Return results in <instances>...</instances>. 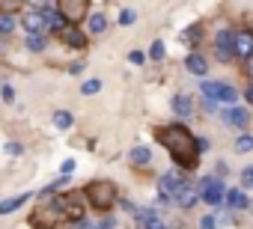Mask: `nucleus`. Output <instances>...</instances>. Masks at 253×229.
Returning a JSON list of instances; mask_svg holds the SVG:
<instances>
[{
  "instance_id": "12",
  "label": "nucleus",
  "mask_w": 253,
  "mask_h": 229,
  "mask_svg": "<svg viewBox=\"0 0 253 229\" xmlns=\"http://www.w3.org/2000/svg\"><path fill=\"white\" fill-rule=\"evenodd\" d=\"M223 119L229 122V125H235V128H247L250 125V113L244 110V107H238V104H232L226 113H223Z\"/></svg>"
},
{
  "instance_id": "37",
  "label": "nucleus",
  "mask_w": 253,
  "mask_h": 229,
  "mask_svg": "<svg viewBox=\"0 0 253 229\" xmlns=\"http://www.w3.org/2000/svg\"><path fill=\"white\" fill-rule=\"evenodd\" d=\"M6 152H9V155H21V143H9Z\"/></svg>"
},
{
  "instance_id": "40",
  "label": "nucleus",
  "mask_w": 253,
  "mask_h": 229,
  "mask_svg": "<svg viewBox=\"0 0 253 229\" xmlns=\"http://www.w3.org/2000/svg\"><path fill=\"white\" fill-rule=\"evenodd\" d=\"M244 98H247V101L253 104V86H247V92H244Z\"/></svg>"
},
{
  "instance_id": "5",
  "label": "nucleus",
  "mask_w": 253,
  "mask_h": 229,
  "mask_svg": "<svg viewBox=\"0 0 253 229\" xmlns=\"http://www.w3.org/2000/svg\"><path fill=\"white\" fill-rule=\"evenodd\" d=\"M57 12L60 18H66L69 24L84 21V15L89 12V0H57Z\"/></svg>"
},
{
  "instance_id": "14",
  "label": "nucleus",
  "mask_w": 253,
  "mask_h": 229,
  "mask_svg": "<svg viewBox=\"0 0 253 229\" xmlns=\"http://www.w3.org/2000/svg\"><path fill=\"white\" fill-rule=\"evenodd\" d=\"M223 199L229 202V208H232V211L250 208V196H247L244 191H238V188H235V191H226V193H223Z\"/></svg>"
},
{
  "instance_id": "4",
  "label": "nucleus",
  "mask_w": 253,
  "mask_h": 229,
  "mask_svg": "<svg viewBox=\"0 0 253 229\" xmlns=\"http://www.w3.org/2000/svg\"><path fill=\"white\" fill-rule=\"evenodd\" d=\"M60 220H63V214H60V208H57L54 202H42V205H36L33 214H30V226H33V229H57Z\"/></svg>"
},
{
  "instance_id": "8",
  "label": "nucleus",
  "mask_w": 253,
  "mask_h": 229,
  "mask_svg": "<svg viewBox=\"0 0 253 229\" xmlns=\"http://www.w3.org/2000/svg\"><path fill=\"white\" fill-rule=\"evenodd\" d=\"M54 36H57L60 42H66L69 48H86V36H84V30H78L75 24H60V27L54 30Z\"/></svg>"
},
{
  "instance_id": "32",
  "label": "nucleus",
  "mask_w": 253,
  "mask_h": 229,
  "mask_svg": "<svg viewBox=\"0 0 253 229\" xmlns=\"http://www.w3.org/2000/svg\"><path fill=\"white\" fill-rule=\"evenodd\" d=\"M214 226H217V217H214V214H206V217L200 220V229H214Z\"/></svg>"
},
{
  "instance_id": "39",
  "label": "nucleus",
  "mask_w": 253,
  "mask_h": 229,
  "mask_svg": "<svg viewBox=\"0 0 253 229\" xmlns=\"http://www.w3.org/2000/svg\"><path fill=\"white\" fill-rule=\"evenodd\" d=\"M209 149V140H197V152H206Z\"/></svg>"
},
{
  "instance_id": "41",
  "label": "nucleus",
  "mask_w": 253,
  "mask_h": 229,
  "mask_svg": "<svg viewBox=\"0 0 253 229\" xmlns=\"http://www.w3.org/2000/svg\"><path fill=\"white\" fill-rule=\"evenodd\" d=\"M95 229H113V220H104L101 226H95Z\"/></svg>"
},
{
  "instance_id": "19",
  "label": "nucleus",
  "mask_w": 253,
  "mask_h": 229,
  "mask_svg": "<svg viewBox=\"0 0 253 229\" xmlns=\"http://www.w3.org/2000/svg\"><path fill=\"white\" fill-rule=\"evenodd\" d=\"M42 18H45V27H51V30H57V27L63 24L60 12H57L54 6H42Z\"/></svg>"
},
{
  "instance_id": "16",
  "label": "nucleus",
  "mask_w": 253,
  "mask_h": 229,
  "mask_svg": "<svg viewBox=\"0 0 253 229\" xmlns=\"http://www.w3.org/2000/svg\"><path fill=\"white\" fill-rule=\"evenodd\" d=\"M185 66H188V72H191V75H197V77H203V75L209 72V63H206V57H203V54H188Z\"/></svg>"
},
{
  "instance_id": "26",
  "label": "nucleus",
  "mask_w": 253,
  "mask_h": 229,
  "mask_svg": "<svg viewBox=\"0 0 253 229\" xmlns=\"http://www.w3.org/2000/svg\"><path fill=\"white\" fill-rule=\"evenodd\" d=\"M15 30V18L12 15H0V36H9Z\"/></svg>"
},
{
  "instance_id": "25",
  "label": "nucleus",
  "mask_w": 253,
  "mask_h": 229,
  "mask_svg": "<svg viewBox=\"0 0 253 229\" xmlns=\"http://www.w3.org/2000/svg\"><path fill=\"white\" fill-rule=\"evenodd\" d=\"M45 45H48V42H45L42 33H30V36H27V48H30V51H45Z\"/></svg>"
},
{
  "instance_id": "30",
  "label": "nucleus",
  "mask_w": 253,
  "mask_h": 229,
  "mask_svg": "<svg viewBox=\"0 0 253 229\" xmlns=\"http://www.w3.org/2000/svg\"><path fill=\"white\" fill-rule=\"evenodd\" d=\"M241 185H244V188H253V164L241 170Z\"/></svg>"
},
{
  "instance_id": "10",
  "label": "nucleus",
  "mask_w": 253,
  "mask_h": 229,
  "mask_svg": "<svg viewBox=\"0 0 253 229\" xmlns=\"http://www.w3.org/2000/svg\"><path fill=\"white\" fill-rule=\"evenodd\" d=\"M232 54H238L241 60L253 57V33H235L232 36Z\"/></svg>"
},
{
  "instance_id": "33",
  "label": "nucleus",
  "mask_w": 253,
  "mask_h": 229,
  "mask_svg": "<svg viewBox=\"0 0 253 229\" xmlns=\"http://www.w3.org/2000/svg\"><path fill=\"white\" fill-rule=\"evenodd\" d=\"M200 30H203V27H197V24H194V27H191L188 33H185V39H188L191 45H194V42H200Z\"/></svg>"
},
{
  "instance_id": "15",
  "label": "nucleus",
  "mask_w": 253,
  "mask_h": 229,
  "mask_svg": "<svg viewBox=\"0 0 253 229\" xmlns=\"http://www.w3.org/2000/svg\"><path fill=\"white\" fill-rule=\"evenodd\" d=\"M137 223H140V229H164L161 217H158L152 208H140V211H137Z\"/></svg>"
},
{
  "instance_id": "38",
  "label": "nucleus",
  "mask_w": 253,
  "mask_h": 229,
  "mask_svg": "<svg viewBox=\"0 0 253 229\" xmlns=\"http://www.w3.org/2000/svg\"><path fill=\"white\" fill-rule=\"evenodd\" d=\"M69 229H89V223H86V220H84V217H81V220H75V223H72V226H69Z\"/></svg>"
},
{
  "instance_id": "2",
  "label": "nucleus",
  "mask_w": 253,
  "mask_h": 229,
  "mask_svg": "<svg viewBox=\"0 0 253 229\" xmlns=\"http://www.w3.org/2000/svg\"><path fill=\"white\" fill-rule=\"evenodd\" d=\"M84 199L95 208V211H110L116 205V185L107 179H95L84 188Z\"/></svg>"
},
{
  "instance_id": "18",
  "label": "nucleus",
  "mask_w": 253,
  "mask_h": 229,
  "mask_svg": "<svg viewBox=\"0 0 253 229\" xmlns=\"http://www.w3.org/2000/svg\"><path fill=\"white\" fill-rule=\"evenodd\" d=\"M173 110H176V116H191V113H194V101L188 95H176L173 98Z\"/></svg>"
},
{
  "instance_id": "7",
  "label": "nucleus",
  "mask_w": 253,
  "mask_h": 229,
  "mask_svg": "<svg viewBox=\"0 0 253 229\" xmlns=\"http://www.w3.org/2000/svg\"><path fill=\"white\" fill-rule=\"evenodd\" d=\"M223 185H220V179H203L200 182V199L203 202H209V205H220L223 202Z\"/></svg>"
},
{
  "instance_id": "27",
  "label": "nucleus",
  "mask_w": 253,
  "mask_h": 229,
  "mask_svg": "<svg viewBox=\"0 0 253 229\" xmlns=\"http://www.w3.org/2000/svg\"><path fill=\"white\" fill-rule=\"evenodd\" d=\"M235 149H238V152H253V137H250V134H241V137L235 140Z\"/></svg>"
},
{
  "instance_id": "34",
  "label": "nucleus",
  "mask_w": 253,
  "mask_h": 229,
  "mask_svg": "<svg viewBox=\"0 0 253 229\" xmlns=\"http://www.w3.org/2000/svg\"><path fill=\"white\" fill-rule=\"evenodd\" d=\"M128 60H131L134 66H140V63L146 60V54H143V51H131V54H128Z\"/></svg>"
},
{
  "instance_id": "22",
  "label": "nucleus",
  "mask_w": 253,
  "mask_h": 229,
  "mask_svg": "<svg viewBox=\"0 0 253 229\" xmlns=\"http://www.w3.org/2000/svg\"><path fill=\"white\" fill-rule=\"evenodd\" d=\"M54 125L63 128V131L72 128V113H69V110H57V113H54Z\"/></svg>"
},
{
  "instance_id": "23",
  "label": "nucleus",
  "mask_w": 253,
  "mask_h": 229,
  "mask_svg": "<svg viewBox=\"0 0 253 229\" xmlns=\"http://www.w3.org/2000/svg\"><path fill=\"white\" fill-rule=\"evenodd\" d=\"M89 30H92V33H104V30H107V18H104L101 12L89 15Z\"/></svg>"
},
{
  "instance_id": "6",
  "label": "nucleus",
  "mask_w": 253,
  "mask_h": 229,
  "mask_svg": "<svg viewBox=\"0 0 253 229\" xmlns=\"http://www.w3.org/2000/svg\"><path fill=\"white\" fill-rule=\"evenodd\" d=\"M203 95L211 101H226V104L238 101V89H232L226 83H211V80H203Z\"/></svg>"
},
{
  "instance_id": "1",
  "label": "nucleus",
  "mask_w": 253,
  "mask_h": 229,
  "mask_svg": "<svg viewBox=\"0 0 253 229\" xmlns=\"http://www.w3.org/2000/svg\"><path fill=\"white\" fill-rule=\"evenodd\" d=\"M155 137H158V143H161V146H167L170 158H173L182 170H194V167H197V161H200L197 140H194V134H191L185 125H179V122L164 125V128H158V131H155Z\"/></svg>"
},
{
  "instance_id": "42",
  "label": "nucleus",
  "mask_w": 253,
  "mask_h": 229,
  "mask_svg": "<svg viewBox=\"0 0 253 229\" xmlns=\"http://www.w3.org/2000/svg\"><path fill=\"white\" fill-rule=\"evenodd\" d=\"M247 69H250V75H253V57H250V66H247Z\"/></svg>"
},
{
  "instance_id": "28",
  "label": "nucleus",
  "mask_w": 253,
  "mask_h": 229,
  "mask_svg": "<svg viewBox=\"0 0 253 229\" xmlns=\"http://www.w3.org/2000/svg\"><path fill=\"white\" fill-rule=\"evenodd\" d=\"M98 89H101V80H98V77H92V80H86V83L81 86L84 95H92V92H98Z\"/></svg>"
},
{
  "instance_id": "29",
  "label": "nucleus",
  "mask_w": 253,
  "mask_h": 229,
  "mask_svg": "<svg viewBox=\"0 0 253 229\" xmlns=\"http://www.w3.org/2000/svg\"><path fill=\"white\" fill-rule=\"evenodd\" d=\"M149 57H152V60H164V42H152Z\"/></svg>"
},
{
  "instance_id": "3",
  "label": "nucleus",
  "mask_w": 253,
  "mask_h": 229,
  "mask_svg": "<svg viewBox=\"0 0 253 229\" xmlns=\"http://www.w3.org/2000/svg\"><path fill=\"white\" fill-rule=\"evenodd\" d=\"M51 202L60 208L63 220H81V217H84V191L60 193V196H57V199H51Z\"/></svg>"
},
{
  "instance_id": "35",
  "label": "nucleus",
  "mask_w": 253,
  "mask_h": 229,
  "mask_svg": "<svg viewBox=\"0 0 253 229\" xmlns=\"http://www.w3.org/2000/svg\"><path fill=\"white\" fill-rule=\"evenodd\" d=\"M72 173H75V161H72V158H69V161H66V164H63V176H66V179H69V176H72Z\"/></svg>"
},
{
  "instance_id": "17",
  "label": "nucleus",
  "mask_w": 253,
  "mask_h": 229,
  "mask_svg": "<svg viewBox=\"0 0 253 229\" xmlns=\"http://www.w3.org/2000/svg\"><path fill=\"white\" fill-rule=\"evenodd\" d=\"M21 24H24V30H30V33H42V30H48L42 12H27V15L21 18Z\"/></svg>"
},
{
  "instance_id": "36",
  "label": "nucleus",
  "mask_w": 253,
  "mask_h": 229,
  "mask_svg": "<svg viewBox=\"0 0 253 229\" xmlns=\"http://www.w3.org/2000/svg\"><path fill=\"white\" fill-rule=\"evenodd\" d=\"M3 98H6V101H15V89H12V86H3Z\"/></svg>"
},
{
  "instance_id": "20",
  "label": "nucleus",
  "mask_w": 253,
  "mask_h": 229,
  "mask_svg": "<svg viewBox=\"0 0 253 229\" xmlns=\"http://www.w3.org/2000/svg\"><path fill=\"white\" fill-rule=\"evenodd\" d=\"M152 161V152L146 149V146H137V149H131V164L134 167H146Z\"/></svg>"
},
{
  "instance_id": "11",
  "label": "nucleus",
  "mask_w": 253,
  "mask_h": 229,
  "mask_svg": "<svg viewBox=\"0 0 253 229\" xmlns=\"http://www.w3.org/2000/svg\"><path fill=\"white\" fill-rule=\"evenodd\" d=\"M197 199H200V193H197L191 185H185V182H182V185L176 188V193H173V202H176L179 208H194Z\"/></svg>"
},
{
  "instance_id": "24",
  "label": "nucleus",
  "mask_w": 253,
  "mask_h": 229,
  "mask_svg": "<svg viewBox=\"0 0 253 229\" xmlns=\"http://www.w3.org/2000/svg\"><path fill=\"white\" fill-rule=\"evenodd\" d=\"M21 6H24V0H0V12H3V15H12Z\"/></svg>"
},
{
  "instance_id": "9",
  "label": "nucleus",
  "mask_w": 253,
  "mask_h": 229,
  "mask_svg": "<svg viewBox=\"0 0 253 229\" xmlns=\"http://www.w3.org/2000/svg\"><path fill=\"white\" fill-rule=\"evenodd\" d=\"M232 30H220L217 36H214V54H217V60L220 63H229L232 60Z\"/></svg>"
},
{
  "instance_id": "31",
  "label": "nucleus",
  "mask_w": 253,
  "mask_h": 229,
  "mask_svg": "<svg viewBox=\"0 0 253 229\" xmlns=\"http://www.w3.org/2000/svg\"><path fill=\"white\" fill-rule=\"evenodd\" d=\"M134 18H137L134 9H122V12H119V24H134Z\"/></svg>"
},
{
  "instance_id": "13",
  "label": "nucleus",
  "mask_w": 253,
  "mask_h": 229,
  "mask_svg": "<svg viewBox=\"0 0 253 229\" xmlns=\"http://www.w3.org/2000/svg\"><path fill=\"white\" fill-rule=\"evenodd\" d=\"M182 185V179H179V173H164L161 179H158V191H161V196H167L170 202H173V193H176V188Z\"/></svg>"
},
{
  "instance_id": "21",
  "label": "nucleus",
  "mask_w": 253,
  "mask_h": 229,
  "mask_svg": "<svg viewBox=\"0 0 253 229\" xmlns=\"http://www.w3.org/2000/svg\"><path fill=\"white\" fill-rule=\"evenodd\" d=\"M27 196H30V193H21V196H12V199H3V202H0V214H9V211H15V208H21V205L27 202Z\"/></svg>"
}]
</instances>
